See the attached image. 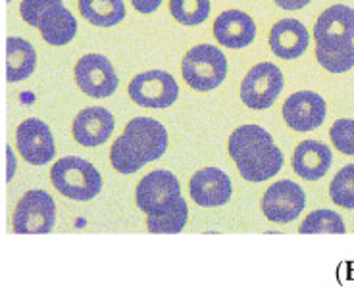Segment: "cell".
<instances>
[{
	"label": "cell",
	"instance_id": "obj_25",
	"mask_svg": "<svg viewBox=\"0 0 354 290\" xmlns=\"http://www.w3.org/2000/svg\"><path fill=\"white\" fill-rule=\"evenodd\" d=\"M187 220H189V208L185 200L181 198L176 208L168 211L166 215L147 218V229L149 233H156V235H176L183 231Z\"/></svg>",
	"mask_w": 354,
	"mask_h": 290
},
{
	"label": "cell",
	"instance_id": "obj_17",
	"mask_svg": "<svg viewBox=\"0 0 354 290\" xmlns=\"http://www.w3.org/2000/svg\"><path fill=\"white\" fill-rule=\"evenodd\" d=\"M310 33L299 19H279L270 31V48L281 60H295L306 52Z\"/></svg>",
	"mask_w": 354,
	"mask_h": 290
},
{
	"label": "cell",
	"instance_id": "obj_26",
	"mask_svg": "<svg viewBox=\"0 0 354 290\" xmlns=\"http://www.w3.org/2000/svg\"><path fill=\"white\" fill-rule=\"evenodd\" d=\"M329 196L337 206L354 210V164H348L337 171L329 185Z\"/></svg>",
	"mask_w": 354,
	"mask_h": 290
},
{
	"label": "cell",
	"instance_id": "obj_6",
	"mask_svg": "<svg viewBox=\"0 0 354 290\" xmlns=\"http://www.w3.org/2000/svg\"><path fill=\"white\" fill-rule=\"evenodd\" d=\"M181 200V186L168 169H156L141 179L135 191V202L147 218L166 215Z\"/></svg>",
	"mask_w": 354,
	"mask_h": 290
},
{
	"label": "cell",
	"instance_id": "obj_8",
	"mask_svg": "<svg viewBox=\"0 0 354 290\" xmlns=\"http://www.w3.org/2000/svg\"><path fill=\"white\" fill-rule=\"evenodd\" d=\"M127 93L137 106L152 108V110H164L177 100L179 85L168 71L151 70L133 77Z\"/></svg>",
	"mask_w": 354,
	"mask_h": 290
},
{
	"label": "cell",
	"instance_id": "obj_1",
	"mask_svg": "<svg viewBox=\"0 0 354 290\" xmlns=\"http://www.w3.org/2000/svg\"><path fill=\"white\" fill-rule=\"evenodd\" d=\"M227 152L241 177L250 183H262L275 177L283 167V154L274 137L260 125H241L231 133Z\"/></svg>",
	"mask_w": 354,
	"mask_h": 290
},
{
	"label": "cell",
	"instance_id": "obj_27",
	"mask_svg": "<svg viewBox=\"0 0 354 290\" xmlns=\"http://www.w3.org/2000/svg\"><path fill=\"white\" fill-rule=\"evenodd\" d=\"M329 137L339 152H343L346 156H354V119H348V117L337 119L335 124L331 125Z\"/></svg>",
	"mask_w": 354,
	"mask_h": 290
},
{
	"label": "cell",
	"instance_id": "obj_15",
	"mask_svg": "<svg viewBox=\"0 0 354 290\" xmlns=\"http://www.w3.org/2000/svg\"><path fill=\"white\" fill-rule=\"evenodd\" d=\"M115 119L110 110L93 106L85 108L80 114L75 115L73 125H71V135L73 139L80 142L81 146H100L110 139V135L114 133Z\"/></svg>",
	"mask_w": 354,
	"mask_h": 290
},
{
	"label": "cell",
	"instance_id": "obj_24",
	"mask_svg": "<svg viewBox=\"0 0 354 290\" xmlns=\"http://www.w3.org/2000/svg\"><path fill=\"white\" fill-rule=\"evenodd\" d=\"M210 0H169V14L177 23L201 26L210 16Z\"/></svg>",
	"mask_w": 354,
	"mask_h": 290
},
{
	"label": "cell",
	"instance_id": "obj_23",
	"mask_svg": "<svg viewBox=\"0 0 354 290\" xmlns=\"http://www.w3.org/2000/svg\"><path fill=\"white\" fill-rule=\"evenodd\" d=\"M299 233L302 235H318V233H331V235H343L346 233L345 221L333 210H314L299 225Z\"/></svg>",
	"mask_w": 354,
	"mask_h": 290
},
{
	"label": "cell",
	"instance_id": "obj_28",
	"mask_svg": "<svg viewBox=\"0 0 354 290\" xmlns=\"http://www.w3.org/2000/svg\"><path fill=\"white\" fill-rule=\"evenodd\" d=\"M131 2L133 8L137 10V12H141V14H152L162 4V0H131Z\"/></svg>",
	"mask_w": 354,
	"mask_h": 290
},
{
	"label": "cell",
	"instance_id": "obj_11",
	"mask_svg": "<svg viewBox=\"0 0 354 290\" xmlns=\"http://www.w3.org/2000/svg\"><path fill=\"white\" fill-rule=\"evenodd\" d=\"M306 204V194L301 185L292 183L289 179L277 181L262 196V213L274 223H291L304 210Z\"/></svg>",
	"mask_w": 354,
	"mask_h": 290
},
{
	"label": "cell",
	"instance_id": "obj_18",
	"mask_svg": "<svg viewBox=\"0 0 354 290\" xmlns=\"http://www.w3.org/2000/svg\"><path fill=\"white\" fill-rule=\"evenodd\" d=\"M314 41L318 43H353L354 10L345 4L329 6L314 26Z\"/></svg>",
	"mask_w": 354,
	"mask_h": 290
},
{
	"label": "cell",
	"instance_id": "obj_30",
	"mask_svg": "<svg viewBox=\"0 0 354 290\" xmlns=\"http://www.w3.org/2000/svg\"><path fill=\"white\" fill-rule=\"evenodd\" d=\"M6 154H8V181H12L14 177V171H16V158H14V152L12 148H6Z\"/></svg>",
	"mask_w": 354,
	"mask_h": 290
},
{
	"label": "cell",
	"instance_id": "obj_4",
	"mask_svg": "<svg viewBox=\"0 0 354 290\" xmlns=\"http://www.w3.org/2000/svg\"><path fill=\"white\" fill-rule=\"evenodd\" d=\"M53 186L66 198L87 202L102 191V177L91 162L77 156L58 160L50 169Z\"/></svg>",
	"mask_w": 354,
	"mask_h": 290
},
{
	"label": "cell",
	"instance_id": "obj_3",
	"mask_svg": "<svg viewBox=\"0 0 354 290\" xmlns=\"http://www.w3.org/2000/svg\"><path fill=\"white\" fill-rule=\"evenodd\" d=\"M19 14L27 26L41 31L44 43L64 46L75 39L77 19L62 0H21Z\"/></svg>",
	"mask_w": 354,
	"mask_h": 290
},
{
	"label": "cell",
	"instance_id": "obj_19",
	"mask_svg": "<svg viewBox=\"0 0 354 290\" xmlns=\"http://www.w3.org/2000/svg\"><path fill=\"white\" fill-rule=\"evenodd\" d=\"M333 162L328 144L319 141H302L292 154V171L304 181H318L326 175Z\"/></svg>",
	"mask_w": 354,
	"mask_h": 290
},
{
	"label": "cell",
	"instance_id": "obj_29",
	"mask_svg": "<svg viewBox=\"0 0 354 290\" xmlns=\"http://www.w3.org/2000/svg\"><path fill=\"white\" fill-rule=\"evenodd\" d=\"M274 2L283 10H301L310 4V0H274Z\"/></svg>",
	"mask_w": 354,
	"mask_h": 290
},
{
	"label": "cell",
	"instance_id": "obj_16",
	"mask_svg": "<svg viewBox=\"0 0 354 290\" xmlns=\"http://www.w3.org/2000/svg\"><path fill=\"white\" fill-rule=\"evenodd\" d=\"M214 37L225 48H247L257 37V23L243 10H225L214 21Z\"/></svg>",
	"mask_w": 354,
	"mask_h": 290
},
{
	"label": "cell",
	"instance_id": "obj_7",
	"mask_svg": "<svg viewBox=\"0 0 354 290\" xmlns=\"http://www.w3.org/2000/svg\"><path fill=\"white\" fill-rule=\"evenodd\" d=\"M56 223V204L46 191H27L14 211V231L19 235H46Z\"/></svg>",
	"mask_w": 354,
	"mask_h": 290
},
{
	"label": "cell",
	"instance_id": "obj_10",
	"mask_svg": "<svg viewBox=\"0 0 354 290\" xmlns=\"http://www.w3.org/2000/svg\"><path fill=\"white\" fill-rule=\"evenodd\" d=\"M75 83L83 95L93 98H108L120 85L118 73L106 56L102 54H85L75 64Z\"/></svg>",
	"mask_w": 354,
	"mask_h": 290
},
{
	"label": "cell",
	"instance_id": "obj_13",
	"mask_svg": "<svg viewBox=\"0 0 354 290\" xmlns=\"http://www.w3.org/2000/svg\"><path fill=\"white\" fill-rule=\"evenodd\" d=\"M328 106L318 93L301 90L285 100L283 119L291 129L299 133H308L318 129L326 122Z\"/></svg>",
	"mask_w": 354,
	"mask_h": 290
},
{
	"label": "cell",
	"instance_id": "obj_9",
	"mask_svg": "<svg viewBox=\"0 0 354 290\" xmlns=\"http://www.w3.org/2000/svg\"><path fill=\"white\" fill-rule=\"evenodd\" d=\"M283 90V73L275 64H257L241 83V100L250 110H268Z\"/></svg>",
	"mask_w": 354,
	"mask_h": 290
},
{
	"label": "cell",
	"instance_id": "obj_12",
	"mask_svg": "<svg viewBox=\"0 0 354 290\" xmlns=\"http://www.w3.org/2000/svg\"><path fill=\"white\" fill-rule=\"evenodd\" d=\"M16 142H18V152L27 164L44 166L56 156L53 131L37 117H29L18 125Z\"/></svg>",
	"mask_w": 354,
	"mask_h": 290
},
{
	"label": "cell",
	"instance_id": "obj_21",
	"mask_svg": "<svg viewBox=\"0 0 354 290\" xmlns=\"http://www.w3.org/2000/svg\"><path fill=\"white\" fill-rule=\"evenodd\" d=\"M81 18L97 27L118 26L125 18L124 0H80Z\"/></svg>",
	"mask_w": 354,
	"mask_h": 290
},
{
	"label": "cell",
	"instance_id": "obj_14",
	"mask_svg": "<svg viewBox=\"0 0 354 290\" xmlns=\"http://www.w3.org/2000/svg\"><path fill=\"white\" fill-rule=\"evenodd\" d=\"M189 194L203 208H218L230 202L233 185L227 173L218 167H204L189 181Z\"/></svg>",
	"mask_w": 354,
	"mask_h": 290
},
{
	"label": "cell",
	"instance_id": "obj_2",
	"mask_svg": "<svg viewBox=\"0 0 354 290\" xmlns=\"http://www.w3.org/2000/svg\"><path fill=\"white\" fill-rule=\"evenodd\" d=\"M168 148L166 127L152 117H135L125 125L110 148V162L115 171L129 175L164 156Z\"/></svg>",
	"mask_w": 354,
	"mask_h": 290
},
{
	"label": "cell",
	"instance_id": "obj_20",
	"mask_svg": "<svg viewBox=\"0 0 354 290\" xmlns=\"http://www.w3.org/2000/svg\"><path fill=\"white\" fill-rule=\"evenodd\" d=\"M6 77L10 83L26 81L37 68V52L26 39L10 37L6 41Z\"/></svg>",
	"mask_w": 354,
	"mask_h": 290
},
{
	"label": "cell",
	"instance_id": "obj_22",
	"mask_svg": "<svg viewBox=\"0 0 354 290\" xmlns=\"http://www.w3.org/2000/svg\"><path fill=\"white\" fill-rule=\"evenodd\" d=\"M316 58L319 66L329 73H345L354 68L353 43H318Z\"/></svg>",
	"mask_w": 354,
	"mask_h": 290
},
{
	"label": "cell",
	"instance_id": "obj_5",
	"mask_svg": "<svg viewBox=\"0 0 354 290\" xmlns=\"http://www.w3.org/2000/svg\"><path fill=\"white\" fill-rule=\"evenodd\" d=\"M181 75L191 88L208 93L218 88L227 75V58L218 46L198 44L183 56Z\"/></svg>",
	"mask_w": 354,
	"mask_h": 290
}]
</instances>
